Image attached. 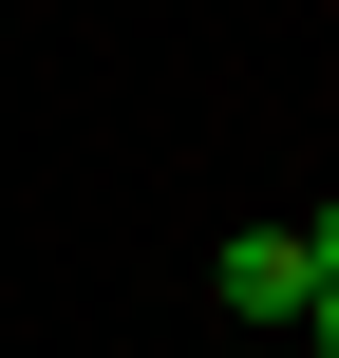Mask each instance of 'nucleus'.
Listing matches in <instances>:
<instances>
[{"instance_id":"1","label":"nucleus","mask_w":339,"mask_h":358,"mask_svg":"<svg viewBox=\"0 0 339 358\" xmlns=\"http://www.w3.org/2000/svg\"><path fill=\"white\" fill-rule=\"evenodd\" d=\"M302 302H321L302 245H283V227H226V321H283V340H302Z\"/></svg>"},{"instance_id":"2","label":"nucleus","mask_w":339,"mask_h":358,"mask_svg":"<svg viewBox=\"0 0 339 358\" xmlns=\"http://www.w3.org/2000/svg\"><path fill=\"white\" fill-rule=\"evenodd\" d=\"M283 245H302V283H339V189L302 208V227H283Z\"/></svg>"},{"instance_id":"3","label":"nucleus","mask_w":339,"mask_h":358,"mask_svg":"<svg viewBox=\"0 0 339 358\" xmlns=\"http://www.w3.org/2000/svg\"><path fill=\"white\" fill-rule=\"evenodd\" d=\"M302 358H339V283H321V302H302Z\"/></svg>"}]
</instances>
